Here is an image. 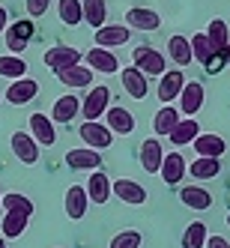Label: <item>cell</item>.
I'll list each match as a JSON object with an SVG mask.
<instances>
[{"instance_id": "7a4b0ae2", "label": "cell", "mask_w": 230, "mask_h": 248, "mask_svg": "<svg viewBox=\"0 0 230 248\" xmlns=\"http://www.w3.org/2000/svg\"><path fill=\"white\" fill-rule=\"evenodd\" d=\"M132 60H135V69H138L140 75H158V78H162L165 69H168L165 54H162V51H155V48H150V45L135 48L132 51Z\"/></svg>"}, {"instance_id": "ac0fdd59", "label": "cell", "mask_w": 230, "mask_h": 248, "mask_svg": "<svg viewBox=\"0 0 230 248\" xmlns=\"http://www.w3.org/2000/svg\"><path fill=\"white\" fill-rule=\"evenodd\" d=\"M191 147H194V153H198V158H221L224 150H227L221 135H203V132L191 140Z\"/></svg>"}, {"instance_id": "8d00e7d4", "label": "cell", "mask_w": 230, "mask_h": 248, "mask_svg": "<svg viewBox=\"0 0 230 248\" xmlns=\"http://www.w3.org/2000/svg\"><path fill=\"white\" fill-rule=\"evenodd\" d=\"M206 224L203 221H191L185 227V233H183V248H203L206 245Z\"/></svg>"}, {"instance_id": "e0dca14e", "label": "cell", "mask_w": 230, "mask_h": 248, "mask_svg": "<svg viewBox=\"0 0 230 248\" xmlns=\"http://www.w3.org/2000/svg\"><path fill=\"white\" fill-rule=\"evenodd\" d=\"M203 96H206V90H203V84H200V81L185 84V87H183V93H180V114L194 117V114L203 108Z\"/></svg>"}, {"instance_id": "2e32d148", "label": "cell", "mask_w": 230, "mask_h": 248, "mask_svg": "<svg viewBox=\"0 0 230 248\" xmlns=\"http://www.w3.org/2000/svg\"><path fill=\"white\" fill-rule=\"evenodd\" d=\"M12 153H15V158L18 162H24V165H36L39 162V144L33 140L27 132H15L12 135Z\"/></svg>"}, {"instance_id": "b9f144b4", "label": "cell", "mask_w": 230, "mask_h": 248, "mask_svg": "<svg viewBox=\"0 0 230 248\" xmlns=\"http://www.w3.org/2000/svg\"><path fill=\"white\" fill-rule=\"evenodd\" d=\"M224 66L230 69V45H227V51H224Z\"/></svg>"}, {"instance_id": "d6986e66", "label": "cell", "mask_w": 230, "mask_h": 248, "mask_svg": "<svg viewBox=\"0 0 230 248\" xmlns=\"http://www.w3.org/2000/svg\"><path fill=\"white\" fill-rule=\"evenodd\" d=\"M66 216L72 218V221H81L87 216V206H90V198H87V191L84 186H69L66 188Z\"/></svg>"}, {"instance_id": "5bb4252c", "label": "cell", "mask_w": 230, "mask_h": 248, "mask_svg": "<svg viewBox=\"0 0 230 248\" xmlns=\"http://www.w3.org/2000/svg\"><path fill=\"white\" fill-rule=\"evenodd\" d=\"M185 87V75L180 72V69H170V72L162 75V81H158V99H162V105H170L173 99H180Z\"/></svg>"}, {"instance_id": "ee69618b", "label": "cell", "mask_w": 230, "mask_h": 248, "mask_svg": "<svg viewBox=\"0 0 230 248\" xmlns=\"http://www.w3.org/2000/svg\"><path fill=\"white\" fill-rule=\"evenodd\" d=\"M227 224H230V216H227Z\"/></svg>"}, {"instance_id": "f1b7e54d", "label": "cell", "mask_w": 230, "mask_h": 248, "mask_svg": "<svg viewBox=\"0 0 230 248\" xmlns=\"http://www.w3.org/2000/svg\"><path fill=\"white\" fill-rule=\"evenodd\" d=\"M206 39H209V45H212L215 54H224L227 45H230V30H227V24L221 18H212L209 27H206Z\"/></svg>"}, {"instance_id": "74e56055", "label": "cell", "mask_w": 230, "mask_h": 248, "mask_svg": "<svg viewBox=\"0 0 230 248\" xmlns=\"http://www.w3.org/2000/svg\"><path fill=\"white\" fill-rule=\"evenodd\" d=\"M140 245H144V236H140L138 230H120L108 248H140Z\"/></svg>"}, {"instance_id": "d4e9b609", "label": "cell", "mask_w": 230, "mask_h": 248, "mask_svg": "<svg viewBox=\"0 0 230 248\" xmlns=\"http://www.w3.org/2000/svg\"><path fill=\"white\" fill-rule=\"evenodd\" d=\"M183 117H180V111L176 108H170V105H162V108L155 111V117H153V132L158 135V138H168L173 129H176V123H180Z\"/></svg>"}, {"instance_id": "ffe728a7", "label": "cell", "mask_w": 230, "mask_h": 248, "mask_svg": "<svg viewBox=\"0 0 230 248\" xmlns=\"http://www.w3.org/2000/svg\"><path fill=\"white\" fill-rule=\"evenodd\" d=\"M66 165L72 168V170H99L102 155H99V150H90V147L69 150V153H66Z\"/></svg>"}, {"instance_id": "4316f807", "label": "cell", "mask_w": 230, "mask_h": 248, "mask_svg": "<svg viewBox=\"0 0 230 248\" xmlns=\"http://www.w3.org/2000/svg\"><path fill=\"white\" fill-rule=\"evenodd\" d=\"M81 9H84V21L93 30L108 24V3L105 0H81Z\"/></svg>"}, {"instance_id": "9a60e30c", "label": "cell", "mask_w": 230, "mask_h": 248, "mask_svg": "<svg viewBox=\"0 0 230 248\" xmlns=\"http://www.w3.org/2000/svg\"><path fill=\"white\" fill-rule=\"evenodd\" d=\"M158 173H162L165 186H180V183L185 180V173H188V165H185V158H183L180 153H168Z\"/></svg>"}, {"instance_id": "4fadbf2b", "label": "cell", "mask_w": 230, "mask_h": 248, "mask_svg": "<svg viewBox=\"0 0 230 248\" xmlns=\"http://www.w3.org/2000/svg\"><path fill=\"white\" fill-rule=\"evenodd\" d=\"M162 162H165V150H162V140L158 138H147L140 144V168L147 173H158L162 170Z\"/></svg>"}, {"instance_id": "d590c367", "label": "cell", "mask_w": 230, "mask_h": 248, "mask_svg": "<svg viewBox=\"0 0 230 248\" xmlns=\"http://www.w3.org/2000/svg\"><path fill=\"white\" fill-rule=\"evenodd\" d=\"M0 75L12 78V81L27 78V63L21 57H15V54H3V57H0Z\"/></svg>"}, {"instance_id": "8992f818", "label": "cell", "mask_w": 230, "mask_h": 248, "mask_svg": "<svg viewBox=\"0 0 230 248\" xmlns=\"http://www.w3.org/2000/svg\"><path fill=\"white\" fill-rule=\"evenodd\" d=\"M111 194H117V198L123 203H132V206H140V203H147V188L129 180V176H120V180L111 183Z\"/></svg>"}, {"instance_id": "6da1fadb", "label": "cell", "mask_w": 230, "mask_h": 248, "mask_svg": "<svg viewBox=\"0 0 230 248\" xmlns=\"http://www.w3.org/2000/svg\"><path fill=\"white\" fill-rule=\"evenodd\" d=\"M33 33H36V24H33V18H18V21H12V24L3 30V39H6L9 54H15V57H18L21 51L30 45Z\"/></svg>"}, {"instance_id": "9c48e42d", "label": "cell", "mask_w": 230, "mask_h": 248, "mask_svg": "<svg viewBox=\"0 0 230 248\" xmlns=\"http://www.w3.org/2000/svg\"><path fill=\"white\" fill-rule=\"evenodd\" d=\"M126 27L129 30H140V33H153L162 27V18H158L155 9H144V6H132L126 12Z\"/></svg>"}, {"instance_id": "ab89813d", "label": "cell", "mask_w": 230, "mask_h": 248, "mask_svg": "<svg viewBox=\"0 0 230 248\" xmlns=\"http://www.w3.org/2000/svg\"><path fill=\"white\" fill-rule=\"evenodd\" d=\"M203 248H230V242L224 239V236H215V233H212V236H206V245Z\"/></svg>"}, {"instance_id": "ba28073f", "label": "cell", "mask_w": 230, "mask_h": 248, "mask_svg": "<svg viewBox=\"0 0 230 248\" xmlns=\"http://www.w3.org/2000/svg\"><path fill=\"white\" fill-rule=\"evenodd\" d=\"M105 126L111 129V135H132L135 132V117H132L129 108H123V105H108Z\"/></svg>"}, {"instance_id": "f35d334b", "label": "cell", "mask_w": 230, "mask_h": 248, "mask_svg": "<svg viewBox=\"0 0 230 248\" xmlns=\"http://www.w3.org/2000/svg\"><path fill=\"white\" fill-rule=\"evenodd\" d=\"M24 6H27L30 18H42V15L48 12V6H51V0H24Z\"/></svg>"}, {"instance_id": "5b68a950", "label": "cell", "mask_w": 230, "mask_h": 248, "mask_svg": "<svg viewBox=\"0 0 230 248\" xmlns=\"http://www.w3.org/2000/svg\"><path fill=\"white\" fill-rule=\"evenodd\" d=\"M78 135L84 138V144L90 147V150H108L111 144H114V135H111V129L105 126V123H81V129H78Z\"/></svg>"}, {"instance_id": "44dd1931", "label": "cell", "mask_w": 230, "mask_h": 248, "mask_svg": "<svg viewBox=\"0 0 230 248\" xmlns=\"http://www.w3.org/2000/svg\"><path fill=\"white\" fill-rule=\"evenodd\" d=\"M78 114H81V99L75 93H66L51 108V123H72Z\"/></svg>"}, {"instance_id": "1f68e13d", "label": "cell", "mask_w": 230, "mask_h": 248, "mask_svg": "<svg viewBox=\"0 0 230 248\" xmlns=\"http://www.w3.org/2000/svg\"><path fill=\"white\" fill-rule=\"evenodd\" d=\"M191 42V60H198L203 69L212 63V57H215V51H212L209 39H206V33H194V36L188 39Z\"/></svg>"}, {"instance_id": "83f0119b", "label": "cell", "mask_w": 230, "mask_h": 248, "mask_svg": "<svg viewBox=\"0 0 230 248\" xmlns=\"http://www.w3.org/2000/svg\"><path fill=\"white\" fill-rule=\"evenodd\" d=\"M198 135H200L198 120H194V117H185V120L176 123V129L168 135V140H170V144H176V147H185V144H191Z\"/></svg>"}, {"instance_id": "7402d4cb", "label": "cell", "mask_w": 230, "mask_h": 248, "mask_svg": "<svg viewBox=\"0 0 230 248\" xmlns=\"http://www.w3.org/2000/svg\"><path fill=\"white\" fill-rule=\"evenodd\" d=\"M57 78H60V84L69 87V90H84V87L93 84V69L78 63V66H69L63 72H57Z\"/></svg>"}, {"instance_id": "e575fe53", "label": "cell", "mask_w": 230, "mask_h": 248, "mask_svg": "<svg viewBox=\"0 0 230 248\" xmlns=\"http://www.w3.org/2000/svg\"><path fill=\"white\" fill-rule=\"evenodd\" d=\"M57 12H60V21L69 24V27H78V24L84 21L81 0H60V3H57Z\"/></svg>"}, {"instance_id": "836d02e7", "label": "cell", "mask_w": 230, "mask_h": 248, "mask_svg": "<svg viewBox=\"0 0 230 248\" xmlns=\"http://www.w3.org/2000/svg\"><path fill=\"white\" fill-rule=\"evenodd\" d=\"M30 218L27 216H15V212H3V224H0V236L3 239H15V236H21L24 230H27Z\"/></svg>"}, {"instance_id": "30bf717a", "label": "cell", "mask_w": 230, "mask_h": 248, "mask_svg": "<svg viewBox=\"0 0 230 248\" xmlns=\"http://www.w3.org/2000/svg\"><path fill=\"white\" fill-rule=\"evenodd\" d=\"M30 138L42 147L57 144V129H54V123H51L48 114H30Z\"/></svg>"}, {"instance_id": "d6a6232c", "label": "cell", "mask_w": 230, "mask_h": 248, "mask_svg": "<svg viewBox=\"0 0 230 248\" xmlns=\"http://www.w3.org/2000/svg\"><path fill=\"white\" fill-rule=\"evenodd\" d=\"M188 173L194 180H215L221 173V158H198V162L188 165Z\"/></svg>"}, {"instance_id": "603a6c76", "label": "cell", "mask_w": 230, "mask_h": 248, "mask_svg": "<svg viewBox=\"0 0 230 248\" xmlns=\"http://www.w3.org/2000/svg\"><path fill=\"white\" fill-rule=\"evenodd\" d=\"M84 191H87V198H90L93 203H108V198H111V180H108V173L93 170L90 180L84 183Z\"/></svg>"}, {"instance_id": "3957f363", "label": "cell", "mask_w": 230, "mask_h": 248, "mask_svg": "<svg viewBox=\"0 0 230 248\" xmlns=\"http://www.w3.org/2000/svg\"><path fill=\"white\" fill-rule=\"evenodd\" d=\"M108 105H111V87L99 84L96 90H90V93H87V99L81 102V117H84L87 123H96L99 117H105Z\"/></svg>"}, {"instance_id": "60d3db41", "label": "cell", "mask_w": 230, "mask_h": 248, "mask_svg": "<svg viewBox=\"0 0 230 248\" xmlns=\"http://www.w3.org/2000/svg\"><path fill=\"white\" fill-rule=\"evenodd\" d=\"M6 27H9V12L0 6V36H3V30H6Z\"/></svg>"}, {"instance_id": "52a82bcc", "label": "cell", "mask_w": 230, "mask_h": 248, "mask_svg": "<svg viewBox=\"0 0 230 248\" xmlns=\"http://www.w3.org/2000/svg\"><path fill=\"white\" fill-rule=\"evenodd\" d=\"M126 42H132V30L126 24H105L96 30V48H123Z\"/></svg>"}, {"instance_id": "277c9868", "label": "cell", "mask_w": 230, "mask_h": 248, "mask_svg": "<svg viewBox=\"0 0 230 248\" xmlns=\"http://www.w3.org/2000/svg\"><path fill=\"white\" fill-rule=\"evenodd\" d=\"M42 60H45V66L51 69V72H63V69H69V66H78L81 60H84V54L78 48H72V45H54V48H48L45 54H42Z\"/></svg>"}, {"instance_id": "f546056e", "label": "cell", "mask_w": 230, "mask_h": 248, "mask_svg": "<svg viewBox=\"0 0 230 248\" xmlns=\"http://www.w3.org/2000/svg\"><path fill=\"white\" fill-rule=\"evenodd\" d=\"M168 57L176 63V66H188L191 63V42L185 39V36H170L168 39Z\"/></svg>"}, {"instance_id": "4dcf8cb0", "label": "cell", "mask_w": 230, "mask_h": 248, "mask_svg": "<svg viewBox=\"0 0 230 248\" xmlns=\"http://www.w3.org/2000/svg\"><path fill=\"white\" fill-rule=\"evenodd\" d=\"M0 206H3L6 212H15V216H33V201L30 198H24V194H18V191H9V194H3L0 198Z\"/></svg>"}, {"instance_id": "8fae6325", "label": "cell", "mask_w": 230, "mask_h": 248, "mask_svg": "<svg viewBox=\"0 0 230 248\" xmlns=\"http://www.w3.org/2000/svg\"><path fill=\"white\" fill-rule=\"evenodd\" d=\"M84 63L90 69H96V72H102V75L120 72V60L114 57V51H108V48H90L84 54Z\"/></svg>"}, {"instance_id": "484cf974", "label": "cell", "mask_w": 230, "mask_h": 248, "mask_svg": "<svg viewBox=\"0 0 230 248\" xmlns=\"http://www.w3.org/2000/svg\"><path fill=\"white\" fill-rule=\"evenodd\" d=\"M180 201H183L188 209L203 212V209L212 206V194H209L203 186H183V188H180Z\"/></svg>"}, {"instance_id": "7bdbcfd3", "label": "cell", "mask_w": 230, "mask_h": 248, "mask_svg": "<svg viewBox=\"0 0 230 248\" xmlns=\"http://www.w3.org/2000/svg\"><path fill=\"white\" fill-rule=\"evenodd\" d=\"M0 248H6V239H3V236H0Z\"/></svg>"}, {"instance_id": "7c38bea8", "label": "cell", "mask_w": 230, "mask_h": 248, "mask_svg": "<svg viewBox=\"0 0 230 248\" xmlns=\"http://www.w3.org/2000/svg\"><path fill=\"white\" fill-rule=\"evenodd\" d=\"M36 93H39V84L33 81V78H18V81H12V84L6 87L3 99H6L9 105H27V102L36 99Z\"/></svg>"}, {"instance_id": "cb8c5ba5", "label": "cell", "mask_w": 230, "mask_h": 248, "mask_svg": "<svg viewBox=\"0 0 230 248\" xmlns=\"http://www.w3.org/2000/svg\"><path fill=\"white\" fill-rule=\"evenodd\" d=\"M120 81H123V90H126L132 99H147V75H140L135 66H126L120 72Z\"/></svg>"}]
</instances>
